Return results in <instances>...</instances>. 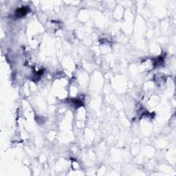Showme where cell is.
<instances>
[{
  "label": "cell",
  "instance_id": "obj_1",
  "mask_svg": "<svg viewBox=\"0 0 176 176\" xmlns=\"http://www.w3.org/2000/svg\"><path fill=\"white\" fill-rule=\"evenodd\" d=\"M28 8L22 7L18 8L17 10H16V11H15V15H16L17 17H22L25 16V15L28 13Z\"/></svg>",
  "mask_w": 176,
  "mask_h": 176
}]
</instances>
